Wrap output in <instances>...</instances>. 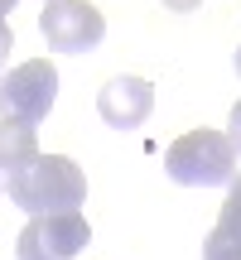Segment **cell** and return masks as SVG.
I'll return each instance as SVG.
<instances>
[{
    "instance_id": "7a4b0ae2",
    "label": "cell",
    "mask_w": 241,
    "mask_h": 260,
    "mask_svg": "<svg viewBox=\"0 0 241 260\" xmlns=\"http://www.w3.org/2000/svg\"><path fill=\"white\" fill-rule=\"evenodd\" d=\"M164 169L174 183L184 188H217V183H232L236 178V149L222 130H188L169 145Z\"/></svg>"
},
{
    "instance_id": "5bb4252c",
    "label": "cell",
    "mask_w": 241,
    "mask_h": 260,
    "mask_svg": "<svg viewBox=\"0 0 241 260\" xmlns=\"http://www.w3.org/2000/svg\"><path fill=\"white\" fill-rule=\"evenodd\" d=\"M236 77H241V48H236Z\"/></svg>"
},
{
    "instance_id": "8992f818",
    "label": "cell",
    "mask_w": 241,
    "mask_h": 260,
    "mask_svg": "<svg viewBox=\"0 0 241 260\" xmlns=\"http://www.w3.org/2000/svg\"><path fill=\"white\" fill-rule=\"evenodd\" d=\"M155 111V87L145 77H111L97 92V116L111 130H135L145 125V116Z\"/></svg>"
},
{
    "instance_id": "4fadbf2b",
    "label": "cell",
    "mask_w": 241,
    "mask_h": 260,
    "mask_svg": "<svg viewBox=\"0 0 241 260\" xmlns=\"http://www.w3.org/2000/svg\"><path fill=\"white\" fill-rule=\"evenodd\" d=\"M10 10H15V0H0V15H10Z\"/></svg>"
},
{
    "instance_id": "277c9868",
    "label": "cell",
    "mask_w": 241,
    "mask_h": 260,
    "mask_svg": "<svg viewBox=\"0 0 241 260\" xmlns=\"http://www.w3.org/2000/svg\"><path fill=\"white\" fill-rule=\"evenodd\" d=\"M92 241V226L82 212H44L29 217V226L19 232L15 255L19 260H77Z\"/></svg>"
},
{
    "instance_id": "ba28073f",
    "label": "cell",
    "mask_w": 241,
    "mask_h": 260,
    "mask_svg": "<svg viewBox=\"0 0 241 260\" xmlns=\"http://www.w3.org/2000/svg\"><path fill=\"white\" fill-rule=\"evenodd\" d=\"M203 260H241V236L213 226V232H207V241H203Z\"/></svg>"
},
{
    "instance_id": "5b68a950",
    "label": "cell",
    "mask_w": 241,
    "mask_h": 260,
    "mask_svg": "<svg viewBox=\"0 0 241 260\" xmlns=\"http://www.w3.org/2000/svg\"><path fill=\"white\" fill-rule=\"evenodd\" d=\"M39 34L58 53H92L106 34V19L92 0H44L39 15Z\"/></svg>"
},
{
    "instance_id": "9c48e42d",
    "label": "cell",
    "mask_w": 241,
    "mask_h": 260,
    "mask_svg": "<svg viewBox=\"0 0 241 260\" xmlns=\"http://www.w3.org/2000/svg\"><path fill=\"white\" fill-rule=\"evenodd\" d=\"M217 226H222V232H232V236H241V178H232V183H227V203H222Z\"/></svg>"
},
{
    "instance_id": "52a82bcc",
    "label": "cell",
    "mask_w": 241,
    "mask_h": 260,
    "mask_svg": "<svg viewBox=\"0 0 241 260\" xmlns=\"http://www.w3.org/2000/svg\"><path fill=\"white\" fill-rule=\"evenodd\" d=\"M39 154V140H34V125H19V121H0V174H15L24 169L29 159Z\"/></svg>"
},
{
    "instance_id": "3957f363",
    "label": "cell",
    "mask_w": 241,
    "mask_h": 260,
    "mask_svg": "<svg viewBox=\"0 0 241 260\" xmlns=\"http://www.w3.org/2000/svg\"><path fill=\"white\" fill-rule=\"evenodd\" d=\"M58 96V73L48 58H29V63L10 68L0 77V121H19V125H39L48 116Z\"/></svg>"
},
{
    "instance_id": "8fae6325",
    "label": "cell",
    "mask_w": 241,
    "mask_h": 260,
    "mask_svg": "<svg viewBox=\"0 0 241 260\" xmlns=\"http://www.w3.org/2000/svg\"><path fill=\"white\" fill-rule=\"evenodd\" d=\"M10 48H15V34H10L5 15H0V63H5V58H10Z\"/></svg>"
},
{
    "instance_id": "30bf717a",
    "label": "cell",
    "mask_w": 241,
    "mask_h": 260,
    "mask_svg": "<svg viewBox=\"0 0 241 260\" xmlns=\"http://www.w3.org/2000/svg\"><path fill=\"white\" fill-rule=\"evenodd\" d=\"M227 140H232V149H236V159H241V102L232 106V121H227Z\"/></svg>"
},
{
    "instance_id": "7c38bea8",
    "label": "cell",
    "mask_w": 241,
    "mask_h": 260,
    "mask_svg": "<svg viewBox=\"0 0 241 260\" xmlns=\"http://www.w3.org/2000/svg\"><path fill=\"white\" fill-rule=\"evenodd\" d=\"M164 5H169V10H178V15H188V10H198L203 0H164Z\"/></svg>"
},
{
    "instance_id": "6da1fadb",
    "label": "cell",
    "mask_w": 241,
    "mask_h": 260,
    "mask_svg": "<svg viewBox=\"0 0 241 260\" xmlns=\"http://www.w3.org/2000/svg\"><path fill=\"white\" fill-rule=\"evenodd\" d=\"M5 188H10V203L24 207L29 217L77 212L87 203V174L68 154H34L24 169H15L5 178Z\"/></svg>"
}]
</instances>
